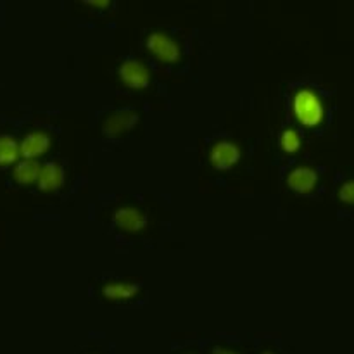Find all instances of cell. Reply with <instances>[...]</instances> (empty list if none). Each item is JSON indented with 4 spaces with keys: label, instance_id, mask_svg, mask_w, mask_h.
<instances>
[{
    "label": "cell",
    "instance_id": "obj_6",
    "mask_svg": "<svg viewBox=\"0 0 354 354\" xmlns=\"http://www.w3.org/2000/svg\"><path fill=\"white\" fill-rule=\"evenodd\" d=\"M50 147V137L44 131H31L24 137V140L21 142V156L24 159H30L33 161L38 156L45 154L47 149Z\"/></svg>",
    "mask_w": 354,
    "mask_h": 354
},
{
    "label": "cell",
    "instance_id": "obj_4",
    "mask_svg": "<svg viewBox=\"0 0 354 354\" xmlns=\"http://www.w3.org/2000/svg\"><path fill=\"white\" fill-rule=\"evenodd\" d=\"M211 165L216 169H230L232 166L237 165V161L241 159V151L235 144L232 142L223 140L218 142L213 149H211Z\"/></svg>",
    "mask_w": 354,
    "mask_h": 354
},
{
    "label": "cell",
    "instance_id": "obj_8",
    "mask_svg": "<svg viewBox=\"0 0 354 354\" xmlns=\"http://www.w3.org/2000/svg\"><path fill=\"white\" fill-rule=\"evenodd\" d=\"M287 183L296 192L308 194L317 187L318 173L313 168H308V166H299V168H296L290 173L289 178H287Z\"/></svg>",
    "mask_w": 354,
    "mask_h": 354
},
{
    "label": "cell",
    "instance_id": "obj_14",
    "mask_svg": "<svg viewBox=\"0 0 354 354\" xmlns=\"http://www.w3.org/2000/svg\"><path fill=\"white\" fill-rule=\"evenodd\" d=\"M339 197H341V201H344V203L354 204V180L353 182H346L344 185L341 187Z\"/></svg>",
    "mask_w": 354,
    "mask_h": 354
},
{
    "label": "cell",
    "instance_id": "obj_2",
    "mask_svg": "<svg viewBox=\"0 0 354 354\" xmlns=\"http://www.w3.org/2000/svg\"><path fill=\"white\" fill-rule=\"evenodd\" d=\"M147 48L162 62H176L180 59L178 45L165 33H152L147 38Z\"/></svg>",
    "mask_w": 354,
    "mask_h": 354
},
{
    "label": "cell",
    "instance_id": "obj_16",
    "mask_svg": "<svg viewBox=\"0 0 354 354\" xmlns=\"http://www.w3.org/2000/svg\"><path fill=\"white\" fill-rule=\"evenodd\" d=\"M263 354H273V353H263Z\"/></svg>",
    "mask_w": 354,
    "mask_h": 354
},
{
    "label": "cell",
    "instance_id": "obj_12",
    "mask_svg": "<svg viewBox=\"0 0 354 354\" xmlns=\"http://www.w3.org/2000/svg\"><path fill=\"white\" fill-rule=\"evenodd\" d=\"M104 296L109 297V299H130V297L137 296L138 292V286L135 283H128V282H113V283H107L104 287Z\"/></svg>",
    "mask_w": 354,
    "mask_h": 354
},
{
    "label": "cell",
    "instance_id": "obj_9",
    "mask_svg": "<svg viewBox=\"0 0 354 354\" xmlns=\"http://www.w3.org/2000/svg\"><path fill=\"white\" fill-rule=\"evenodd\" d=\"M114 223L127 232H140L145 228V216L133 207H123L114 213Z\"/></svg>",
    "mask_w": 354,
    "mask_h": 354
},
{
    "label": "cell",
    "instance_id": "obj_10",
    "mask_svg": "<svg viewBox=\"0 0 354 354\" xmlns=\"http://www.w3.org/2000/svg\"><path fill=\"white\" fill-rule=\"evenodd\" d=\"M38 173H40V166L35 161H30V159H24L19 165L14 168V180L21 185H30V183L37 182Z\"/></svg>",
    "mask_w": 354,
    "mask_h": 354
},
{
    "label": "cell",
    "instance_id": "obj_1",
    "mask_svg": "<svg viewBox=\"0 0 354 354\" xmlns=\"http://www.w3.org/2000/svg\"><path fill=\"white\" fill-rule=\"evenodd\" d=\"M294 114L304 127H317L324 120V106L320 97L311 90H301L294 97Z\"/></svg>",
    "mask_w": 354,
    "mask_h": 354
},
{
    "label": "cell",
    "instance_id": "obj_15",
    "mask_svg": "<svg viewBox=\"0 0 354 354\" xmlns=\"http://www.w3.org/2000/svg\"><path fill=\"white\" fill-rule=\"evenodd\" d=\"M213 354H241L239 351H234L230 348H214Z\"/></svg>",
    "mask_w": 354,
    "mask_h": 354
},
{
    "label": "cell",
    "instance_id": "obj_7",
    "mask_svg": "<svg viewBox=\"0 0 354 354\" xmlns=\"http://www.w3.org/2000/svg\"><path fill=\"white\" fill-rule=\"evenodd\" d=\"M64 182V171L57 162H45L40 166V173H38V189L44 192H54Z\"/></svg>",
    "mask_w": 354,
    "mask_h": 354
},
{
    "label": "cell",
    "instance_id": "obj_3",
    "mask_svg": "<svg viewBox=\"0 0 354 354\" xmlns=\"http://www.w3.org/2000/svg\"><path fill=\"white\" fill-rule=\"evenodd\" d=\"M120 78L123 80L124 85H128L130 88H145L151 82V73L149 69L142 64L140 61H124L120 68Z\"/></svg>",
    "mask_w": 354,
    "mask_h": 354
},
{
    "label": "cell",
    "instance_id": "obj_13",
    "mask_svg": "<svg viewBox=\"0 0 354 354\" xmlns=\"http://www.w3.org/2000/svg\"><path fill=\"white\" fill-rule=\"evenodd\" d=\"M301 145V138L297 135V131L294 130H286L280 137V147L286 152H296Z\"/></svg>",
    "mask_w": 354,
    "mask_h": 354
},
{
    "label": "cell",
    "instance_id": "obj_11",
    "mask_svg": "<svg viewBox=\"0 0 354 354\" xmlns=\"http://www.w3.org/2000/svg\"><path fill=\"white\" fill-rule=\"evenodd\" d=\"M21 145L10 135H0V166L12 165L21 154Z\"/></svg>",
    "mask_w": 354,
    "mask_h": 354
},
{
    "label": "cell",
    "instance_id": "obj_5",
    "mask_svg": "<svg viewBox=\"0 0 354 354\" xmlns=\"http://www.w3.org/2000/svg\"><path fill=\"white\" fill-rule=\"evenodd\" d=\"M137 121L138 116L133 111H118V113L111 114V116L104 121L102 130L107 137H120L124 131L130 130Z\"/></svg>",
    "mask_w": 354,
    "mask_h": 354
}]
</instances>
